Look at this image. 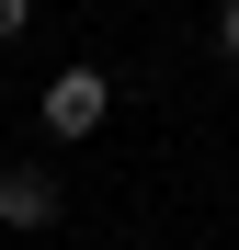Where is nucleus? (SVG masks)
Here are the masks:
<instances>
[{"label":"nucleus","instance_id":"f03ea898","mask_svg":"<svg viewBox=\"0 0 239 250\" xmlns=\"http://www.w3.org/2000/svg\"><path fill=\"white\" fill-rule=\"evenodd\" d=\"M57 205H68V182L46 171V159H12V171H0V228H57Z\"/></svg>","mask_w":239,"mask_h":250},{"label":"nucleus","instance_id":"7ed1b4c3","mask_svg":"<svg viewBox=\"0 0 239 250\" xmlns=\"http://www.w3.org/2000/svg\"><path fill=\"white\" fill-rule=\"evenodd\" d=\"M23 23H34V0H0V46H23Z\"/></svg>","mask_w":239,"mask_h":250},{"label":"nucleus","instance_id":"f257e3e1","mask_svg":"<svg viewBox=\"0 0 239 250\" xmlns=\"http://www.w3.org/2000/svg\"><path fill=\"white\" fill-rule=\"evenodd\" d=\"M103 114H114V80L103 68H57L46 91H34V125H46V137H91Z\"/></svg>","mask_w":239,"mask_h":250},{"label":"nucleus","instance_id":"20e7f679","mask_svg":"<svg viewBox=\"0 0 239 250\" xmlns=\"http://www.w3.org/2000/svg\"><path fill=\"white\" fill-rule=\"evenodd\" d=\"M217 46H228V57H239V0H217Z\"/></svg>","mask_w":239,"mask_h":250}]
</instances>
